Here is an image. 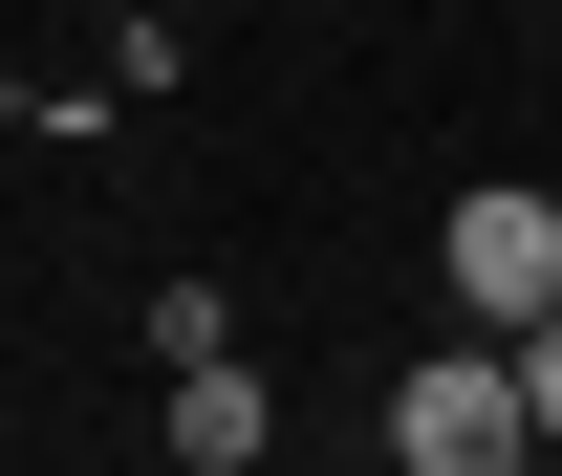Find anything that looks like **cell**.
I'll return each mask as SVG.
<instances>
[{"label": "cell", "instance_id": "obj_1", "mask_svg": "<svg viewBox=\"0 0 562 476\" xmlns=\"http://www.w3.org/2000/svg\"><path fill=\"white\" fill-rule=\"evenodd\" d=\"M541 455V411H519V346H432L412 390H390V476H519Z\"/></svg>", "mask_w": 562, "mask_h": 476}, {"label": "cell", "instance_id": "obj_4", "mask_svg": "<svg viewBox=\"0 0 562 476\" xmlns=\"http://www.w3.org/2000/svg\"><path fill=\"white\" fill-rule=\"evenodd\" d=\"M151 368H238V303L216 281H151Z\"/></svg>", "mask_w": 562, "mask_h": 476}, {"label": "cell", "instance_id": "obj_3", "mask_svg": "<svg viewBox=\"0 0 562 476\" xmlns=\"http://www.w3.org/2000/svg\"><path fill=\"white\" fill-rule=\"evenodd\" d=\"M151 433H173V476H260L281 390H260V368H173V411H151Z\"/></svg>", "mask_w": 562, "mask_h": 476}, {"label": "cell", "instance_id": "obj_5", "mask_svg": "<svg viewBox=\"0 0 562 476\" xmlns=\"http://www.w3.org/2000/svg\"><path fill=\"white\" fill-rule=\"evenodd\" d=\"M519 411H541V433H562V303H541V325H519Z\"/></svg>", "mask_w": 562, "mask_h": 476}, {"label": "cell", "instance_id": "obj_2", "mask_svg": "<svg viewBox=\"0 0 562 476\" xmlns=\"http://www.w3.org/2000/svg\"><path fill=\"white\" fill-rule=\"evenodd\" d=\"M432 281L476 303V346H519V325L562 303V196H519V174H497V196H454V217H432Z\"/></svg>", "mask_w": 562, "mask_h": 476}]
</instances>
